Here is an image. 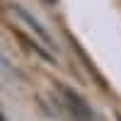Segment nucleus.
<instances>
[{
  "label": "nucleus",
  "mask_w": 121,
  "mask_h": 121,
  "mask_svg": "<svg viewBox=\"0 0 121 121\" xmlns=\"http://www.w3.org/2000/svg\"><path fill=\"white\" fill-rule=\"evenodd\" d=\"M60 92H63L65 107H68L70 116H73L75 121H95V116H92V109L87 107V102H85V99L80 97L78 92H73L70 87H60Z\"/></svg>",
  "instance_id": "nucleus-1"
},
{
  "label": "nucleus",
  "mask_w": 121,
  "mask_h": 121,
  "mask_svg": "<svg viewBox=\"0 0 121 121\" xmlns=\"http://www.w3.org/2000/svg\"><path fill=\"white\" fill-rule=\"evenodd\" d=\"M7 12L12 15V17H17V19H22V22H24L29 29H32V32H34L39 39H41V41H44L46 46H53V41H51V36H48V32H46V29H44V27L39 24L34 17H32V12H27V10H24L22 5H15V3H10V5H7Z\"/></svg>",
  "instance_id": "nucleus-2"
},
{
  "label": "nucleus",
  "mask_w": 121,
  "mask_h": 121,
  "mask_svg": "<svg viewBox=\"0 0 121 121\" xmlns=\"http://www.w3.org/2000/svg\"><path fill=\"white\" fill-rule=\"evenodd\" d=\"M51 3H53V0H51Z\"/></svg>",
  "instance_id": "nucleus-3"
},
{
  "label": "nucleus",
  "mask_w": 121,
  "mask_h": 121,
  "mask_svg": "<svg viewBox=\"0 0 121 121\" xmlns=\"http://www.w3.org/2000/svg\"><path fill=\"white\" fill-rule=\"evenodd\" d=\"M119 121H121V119H119Z\"/></svg>",
  "instance_id": "nucleus-4"
}]
</instances>
